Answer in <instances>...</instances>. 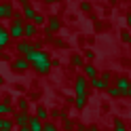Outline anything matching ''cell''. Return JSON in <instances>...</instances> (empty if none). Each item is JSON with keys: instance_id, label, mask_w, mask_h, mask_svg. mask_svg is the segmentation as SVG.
I'll return each mask as SVG.
<instances>
[{"instance_id": "29", "label": "cell", "mask_w": 131, "mask_h": 131, "mask_svg": "<svg viewBox=\"0 0 131 131\" xmlns=\"http://www.w3.org/2000/svg\"><path fill=\"white\" fill-rule=\"evenodd\" d=\"M85 57H87V59H93L95 53H93V51H87V53H85Z\"/></svg>"}, {"instance_id": "20", "label": "cell", "mask_w": 131, "mask_h": 131, "mask_svg": "<svg viewBox=\"0 0 131 131\" xmlns=\"http://www.w3.org/2000/svg\"><path fill=\"white\" fill-rule=\"evenodd\" d=\"M114 131H127V127H125V123H123L121 118H116V121H114Z\"/></svg>"}, {"instance_id": "5", "label": "cell", "mask_w": 131, "mask_h": 131, "mask_svg": "<svg viewBox=\"0 0 131 131\" xmlns=\"http://www.w3.org/2000/svg\"><path fill=\"white\" fill-rule=\"evenodd\" d=\"M32 51H34V45H32L30 42V40H17V53L21 55V57H26L28 53H32Z\"/></svg>"}, {"instance_id": "4", "label": "cell", "mask_w": 131, "mask_h": 131, "mask_svg": "<svg viewBox=\"0 0 131 131\" xmlns=\"http://www.w3.org/2000/svg\"><path fill=\"white\" fill-rule=\"evenodd\" d=\"M61 30V19L59 17H49L47 19V36L51 38L55 32H59Z\"/></svg>"}, {"instance_id": "22", "label": "cell", "mask_w": 131, "mask_h": 131, "mask_svg": "<svg viewBox=\"0 0 131 131\" xmlns=\"http://www.w3.org/2000/svg\"><path fill=\"white\" fill-rule=\"evenodd\" d=\"M57 127H55V123H51V121H47V123H42V131H55Z\"/></svg>"}, {"instance_id": "3", "label": "cell", "mask_w": 131, "mask_h": 131, "mask_svg": "<svg viewBox=\"0 0 131 131\" xmlns=\"http://www.w3.org/2000/svg\"><path fill=\"white\" fill-rule=\"evenodd\" d=\"M9 32V36L15 38V40H21L23 38V21H13L11 23V28L6 30Z\"/></svg>"}, {"instance_id": "30", "label": "cell", "mask_w": 131, "mask_h": 131, "mask_svg": "<svg viewBox=\"0 0 131 131\" xmlns=\"http://www.w3.org/2000/svg\"><path fill=\"white\" fill-rule=\"evenodd\" d=\"M17 2H19L21 6H26V4H30V0H17Z\"/></svg>"}, {"instance_id": "19", "label": "cell", "mask_w": 131, "mask_h": 131, "mask_svg": "<svg viewBox=\"0 0 131 131\" xmlns=\"http://www.w3.org/2000/svg\"><path fill=\"white\" fill-rule=\"evenodd\" d=\"M9 112H13L11 106L6 104V102H0V116H2V114H9Z\"/></svg>"}, {"instance_id": "8", "label": "cell", "mask_w": 131, "mask_h": 131, "mask_svg": "<svg viewBox=\"0 0 131 131\" xmlns=\"http://www.w3.org/2000/svg\"><path fill=\"white\" fill-rule=\"evenodd\" d=\"M28 121H30V114L19 110L17 114H15V121H13V123H15L17 127H28Z\"/></svg>"}, {"instance_id": "24", "label": "cell", "mask_w": 131, "mask_h": 131, "mask_svg": "<svg viewBox=\"0 0 131 131\" xmlns=\"http://www.w3.org/2000/svg\"><path fill=\"white\" fill-rule=\"evenodd\" d=\"M74 129V123L68 121V118H63V131H72Z\"/></svg>"}, {"instance_id": "11", "label": "cell", "mask_w": 131, "mask_h": 131, "mask_svg": "<svg viewBox=\"0 0 131 131\" xmlns=\"http://www.w3.org/2000/svg\"><path fill=\"white\" fill-rule=\"evenodd\" d=\"M89 85H91L93 89H97V91H106L110 85L108 83H104V80L100 78V76H95V78H89Z\"/></svg>"}, {"instance_id": "23", "label": "cell", "mask_w": 131, "mask_h": 131, "mask_svg": "<svg viewBox=\"0 0 131 131\" xmlns=\"http://www.w3.org/2000/svg\"><path fill=\"white\" fill-rule=\"evenodd\" d=\"M72 66H76V68L83 66V57H80V55H72Z\"/></svg>"}, {"instance_id": "36", "label": "cell", "mask_w": 131, "mask_h": 131, "mask_svg": "<svg viewBox=\"0 0 131 131\" xmlns=\"http://www.w3.org/2000/svg\"><path fill=\"white\" fill-rule=\"evenodd\" d=\"M2 83H4V80H2V76H0V87H2Z\"/></svg>"}, {"instance_id": "1", "label": "cell", "mask_w": 131, "mask_h": 131, "mask_svg": "<svg viewBox=\"0 0 131 131\" xmlns=\"http://www.w3.org/2000/svg\"><path fill=\"white\" fill-rule=\"evenodd\" d=\"M26 59L30 61V68H34L38 74H49V70H51V57L42 49H34L32 53L26 55Z\"/></svg>"}, {"instance_id": "10", "label": "cell", "mask_w": 131, "mask_h": 131, "mask_svg": "<svg viewBox=\"0 0 131 131\" xmlns=\"http://www.w3.org/2000/svg\"><path fill=\"white\" fill-rule=\"evenodd\" d=\"M34 15H36V9H34L32 4H26V6L21 9V17H23V21H32V19H34Z\"/></svg>"}, {"instance_id": "32", "label": "cell", "mask_w": 131, "mask_h": 131, "mask_svg": "<svg viewBox=\"0 0 131 131\" xmlns=\"http://www.w3.org/2000/svg\"><path fill=\"white\" fill-rule=\"evenodd\" d=\"M127 26H131V13L127 15Z\"/></svg>"}, {"instance_id": "37", "label": "cell", "mask_w": 131, "mask_h": 131, "mask_svg": "<svg viewBox=\"0 0 131 131\" xmlns=\"http://www.w3.org/2000/svg\"><path fill=\"white\" fill-rule=\"evenodd\" d=\"M0 19H2V9H0Z\"/></svg>"}, {"instance_id": "21", "label": "cell", "mask_w": 131, "mask_h": 131, "mask_svg": "<svg viewBox=\"0 0 131 131\" xmlns=\"http://www.w3.org/2000/svg\"><path fill=\"white\" fill-rule=\"evenodd\" d=\"M106 91H108V95H110V97H123V95H121V91H118L116 87H108Z\"/></svg>"}, {"instance_id": "14", "label": "cell", "mask_w": 131, "mask_h": 131, "mask_svg": "<svg viewBox=\"0 0 131 131\" xmlns=\"http://www.w3.org/2000/svg\"><path fill=\"white\" fill-rule=\"evenodd\" d=\"M11 42V36H9V32H6L4 28H0V53H2V49Z\"/></svg>"}, {"instance_id": "34", "label": "cell", "mask_w": 131, "mask_h": 131, "mask_svg": "<svg viewBox=\"0 0 131 131\" xmlns=\"http://www.w3.org/2000/svg\"><path fill=\"white\" fill-rule=\"evenodd\" d=\"M45 2H47V4H53V2H57V0H45Z\"/></svg>"}, {"instance_id": "15", "label": "cell", "mask_w": 131, "mask_h": 131, "mask_svg": "<svg viewBox=\"0 0 131 131\" xmlns=\"http://www.w3.org/2000/svg\"><path fill=\"white\" fill-rule=\"evenodd\" d=\"M85 76H87V78H95V76H97L95 66H91V63H85Z\"/></svg>"}, {"instance_id": "9", "label": "cell", "mask_w": 131, "mask_h": 131, "mask_svg": "<svg viewBox=\"0 0 131 131\" xmlns=\"http://www.w3.org/2000/svg\"><path fill=\"white\" fill-rule=\"evenodd\" d=\"M36 28L32 21H23V38H32V36H36Z\"/></svg>"}, {"instance_id": "2", "label": "cell", "mask_w": 131, "mask_h": 131, "mask_svg": "<svg viewBox=\"0 0 131 131\" xmlns=\"http://www.w3.org/2000/svg\"><path fill=\"white\" fill-rule=\"evenodd\" d=\"M74 91H76V108L83 110L87 106V91H89V83H87V76H76V83H74Z\"/></svg>"}, {"instance_id": "17", "label": "cell", "mask_w": 131, "mask_h": 131, "mask_svg": "<svg viewBox=\"0 0 131 131\" xmlns=\"http://www.w3.org/2000/svg\"><path fill=\"white\" fill-rule=\"evenodd\" d=\"M11 129H13V121L0 118V131H11Z\"/></svg>"}, {"instance_id": "33", "label": "cell", "mask_w": 131, "mask_h": 131, "mask_svg": "<svg viewBox=\"0 0 131 131\" xmlns=\"http://www.w3.org/2000/svg\"><path fill=\"white\" fill-rule=\"evenodd\" d=\"M87 131H100V129H97V127H89Z\"/></svg>"}, {"instance_id": "26", "label": "cell", "mask_w": 131, "mask_h": 131, "mask_svg": "<svg viewBox=\"0 0 131 131\" xmlns=\"http://www.w3.org/2000/svg\"><path fill=\"white\" fill-rule=\"evenodd\" d=\"M121 38H123V42L131 45V34H129V32H121Z\"/></svg>"}, {"instance_id": "18", "label": "cell", "mask_w": 131, "mask_h": 131, "mask_svg": "<svg viewBox=\"0 0 131 131\" xmlns=\"http://www.w3.org/2000/svg\"><path fill=\"white\" fill-rule=\"evenodd\" d=\"M32 23H34V26H45V23H47V17H45V15H40V13H36L34 19H32Z\"/></svg>"}, {"instance_id": "31", "label": "cell", "mask_w": 131, "mask_h": 131, "mask_svg": "<svg viewBox=\"0 0 131 131\" xmlns=\"http://www.w3.org/2000/svg\"><path fill=\"white\" fill-rule=\"evenodd\" d=\"M127 97H131V80H129V89H127Z\"/></svg>"}, {"instance_id": "13", "label": "cell", "mask_w": 131, "mask_h": 131, "mask_svg": "<svg viewBox=\"0 0 131 131\" xmlns=\"http://www.w3.org/2000/svg\"><path fill=\"white\" fill-rule=\"evenodd\" d=\"M28 129H30V131H42V121H38L36 116H30V121H28Z\"/></svg>"}, {"instance_id": "35", "label": "cell", "mask_w": 131, "mask_h": 131, "mask_svg": "<svg viewBox=\"0 0 131 131\" xmlns=\"http://www.w3.org/2000/svg\"><path fill=\"white\" fill-rule=\"evenodd\" d=\"M19 131H30V129L28 127H19Z\"/></svg>"}, {"instance_id": "39", "label": "cell", "mask_w": 131, "mask_h": 131, "mask_svg": "<svg viewBox=\"0 0 131 131\" xmlns=\"http://www.w3.org/2000/svg\"><path fill=\"white\" fill-rule=\"evenodd\" d=\"M0 28H2V23H0Z\"/></svg>"}, {"instance_id": "6", "label": "cell", "mask_w": 131, "mask_h": 131, "mask_svg": "<svg viewBox=\"0 0 131 131\" xmlns=\"http://www.w3.org/2000/svg\"><path fill=\"white\" fill-rule=\"evenodd\" d=\"M13 70L15 72H26V70H30V61L26 57H17V59L13 61Z\"/></svg>"}, {"instance_id": "25", "label": "cell", "mask_w": 131, "mask_h": 131, "mask_svg": "<svg viewBox=\"0 0 131 131\" xmlns=\"http://www.w3.org/2000/svg\"><path fill=\"white\" fill-rule=\"evenodd\" d=\"M100 78L104 80V83H110V80H112V72H108V70H106V72H104V74H102Z\"/></svg>"}, {"instance_id": "16", "label": "cell", "mask_w": 131, "mask_h": 131, "mask_svg": "<svg viewBox=\"0 0 131 131\" xmlns=\"http://www.w3.org/2000/svg\"><path fill=\"white\" fill-rule=\"evenodd\" d=\"M36 118H38V121H47V118H49V110L42 108V106L36 108Z\"/></svg>"}, {"instance_id": "27", "label": "cell", "mask_w": 131, "mask_h": 131, "mask_svg": "<svg viewBox=\"0 0 131 131\" xmlns=\"http://www.w3.org/2000/svg\"><path fill=\"white\" fill-rule=\"evenodd\" d=\"M17 104H19V110H21V112H26V110H28V106H30V104H28V100H19Z\"/></svg>"}, {"instance_id": "12", "label": "cell", "mask_w": 131, "mask_h": 131, "mask_svg": "<svg viewBox=\"0 0 131 131\" xmlns=\"http://www.w3.org/2000/svg\"><path fill=\"white\" fill-rule=\"evenodd\" d=\"M0 9H2V19H11L13 13H15L13 2H2V4H0Z\"/></svg>"}, {"instance_id": "28", "label": "cell", "mask_w": 131, "mask_h": 131, "mask_svg": "<svg viewBox=\"0 0 131 131\" xmlns=\"http://www.w3.org/2000/svg\"><path fill=\"white\" fill-rule=\"evenodd\" d=\"M80 11H83V13H89V11H91V2H87V0H85V2L80 4Z\"/></svg>"}, {"instance_id": "38", "label": "cell", "mask_w": 131, "mask_h": 131, "mask_svg": "<svg viewBox=\"0 0 131 131\" xmlns=\"http://www.w3.org/2000/svg\"><path fill=\"white\" fill-rule=\"evenodd\" d=\"M55 131H63V129H55Z\"/></svg>"}, {"instance_id": "7", "label": "cell", "mask_w": 131, "mask_h": 131, "mask_svg": "<svg viewBox=\"0 0 131 131\" xmlns=\"http://www.w3.org/2000/svg\"><path fill=\"white\" fill-rule=\"evenodd\" d=\"M114 87L121 91V95H127V89H129V78L125 76H118L116 80H114Z\"/></svg>"}]
</instances>
